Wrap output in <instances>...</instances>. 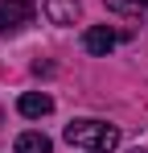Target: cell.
<instances>
[{"label": "cell", "instance_id": "1", "mask_svg": "<svg viewBox=\"0 0 148 153\" xmlns=\"http://www.w3.org/2000/svg\"><path fill=\"white\" fill-rule=\"evenodd\" d=\"M62 137H66V145H74L82 153H111L119 145V128L107 120H70Z\"/></svg>", "mask_w": 148, "mask_h": 153}, {"label": "cell", "instance_id": "2", "mask_svg": "<svg viewBox=\"0 0 148 153\" xmlns=\"http://www.w3.org/2000/svg\"><path fill=\"white\" fill-rule=\"evenodd\" d=\"M33 21V4L29 0H0V37H12Z\"/></svg>", "mask_w": 148, "mask_h": 153}, {"label": "cell", "instance_id": "3", "mask_svg": "<svg viewBox=\"0 0 148 153\" xmlns=\"http://www.w3.org/2000/svg\"><path fill=\"white\" fill-rule=\"evenodd\" d=\"M115 46H119V33H115V29H107V25H91L86 33H82V50L95 54V58H107Z\"/></svg>", "mask_w": 148, "mask_h": 153}, {"label": "cell", "instance_id": "4", "mask_svg": "<svg viewBox=\"0 0 148 153\" xmlns=\"http://www.w3.org/2000/svg\"><path fill=\"white\" fill-rule=\"evenodd\" d=\"M17 112H21L25 120H41V116L53 112V95H45V91H25L21 100H17Z\"/></svg>", "mask_w": 148, "mask_h": 153}, {"label": "cell", "instance_id": "5", "mask_svg": "<svg viewBox=\"0 0 148 153\" xmlns=\"http://www.w3.org/2000/svg\"><path fill=\"white\" fill-rule=\"evenodd\" d=\"M41 13H45L49 25H74L78 13H82V4H78V0H45Z\"/></svg>", "mask_w": 148, "mask_h": 153}, {"label": "cell", "instance_id": "6", "mask_svg": "<svg viewBox=\"0 0 148 153\" xmlns=\"http://www.w3.org/2000/svg\"><path fill=\"white\" fill-rule=\"evenodd\" d=\"M107 13H119L127 21H148V0H103Z\"/></svg>", "mask_w": 148, "mask_h": 153}, {"label": "cell", "instance_id": "7", "mask_svg": "<svg viewBox=\"0 0 148 153\" xmlns=\"http://www.w3.org/2000/svg\"><path fill=\"white\" fill-rule=\"evenodd\" d=\"M17 153H53V141H49L45 132H37V128H29L17 137Z\"/></svg>", "mask_w": 148, "mask_h": 153}, {"label": "cell", "instance_id": "8", "mask_svg": "<svg viewBox=\"0 0 148 153\" xmlns=\"http://www.w3.org/2000/svg\"><path fill=\"white\" fill-rule=\"evenodd\" d=\"M132 153H148V149H132Z\"/></svg>", "mask_w": 148, "mask_h": 153}]
</instances>
